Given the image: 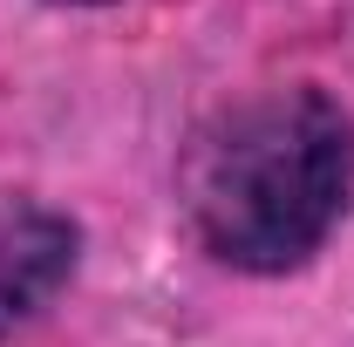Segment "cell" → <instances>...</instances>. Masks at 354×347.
Masks as SVG:
<instances>
[{
    "mask_svg": "<svg viewBox=\"0 0 354 347\" xmlns=\"http://www.w3.org/2000/svg\"><path fill=\"white\" fill-rule=\"evenodd\" d=\"M55 7H123V0H55Z\"/></svg>",
    "mask_w": 354,
    "mask_h": 347,
    "instance_id": "cell-3",
    "label": "cell"
},
{
    "mask_svg": "<svg viewBox=\"0 0 354 347\" xmlns=\"http://www.w3.org/2000/svg\"><path fill=\"white\" fill-rule=\"evenodd\" d=\"M82 272V225L35 191L0 184V341L35 327Z\"/></svg>",
    "mask_w": 354,
    "mask_h": 347,
    "instance_id": "cell-2",
    "label": "cell"
},
{
    "mask_svg": "<svg viewBox=\"0 0 354 347\" xmlns=\"http://www.w3.org/2000/svg\"><path fill=\"white\" fill-rule=\"evenodd\" d=\"M177 205L218 265L252 279L300 272L354 205V109L320 82L212 109L184 143Z\"/></svg>",
    "mask_w": 354,
    "mask_h": 347,
    "instance_id": "cell-1",
    "label": "cell"
}]
</instances>
